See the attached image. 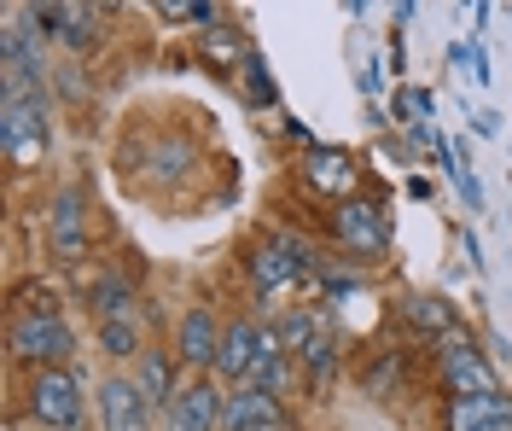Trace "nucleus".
I'll list each match as a JSON object with an SVG mask.
<instances>
[{"label":"nucleus","instance_id":"obj_1","mask_svg":"<svg viewBox=\"0 0 512 431\" xmlns=\"http://www.w3.org/2000/svg\"><path fill=\"white\" fill-rule=\"evenodd\" d=\"M6 350H12V362L41 373V367H64V356L76 350V332L64 327L59 315H12Z\"/></svg>","mask_w":512,"mask_h":431},{"label":"nucleus","instance_id":"obj_2","mask_svg":"<svg viewBox=\"0 0 512 431\" xmlns=\"http://www.w3.org/2000/svg\"><path fill=\"white\" fill-rule=\"evenodd\" d=\"M0 146H6L12 164L47 152V100H41V88H30V94H6V100H0Z\"/></svg>","mask_w":512,"mask_h":431},{"label":"nucleus","instance_id":"obj_3","mask_svg":"<svg viewBox=\"0 0 512 431\" xmlns=\"http://www.w3.org/2000/svg\"><path fill=\"white\" fill-rule=\"evenodd\" d=\"M30 420L53 431H70L82 420V379L70 367H41L30 379Z\"/></svg>","mask_w":512,"mask_h":431},{"label":"nucleus","instance_id":"obj_4","mask_svg":"<svg viewBox=\"0 0 512 431\" xmlns=\"http://www.w3.org/2000/svg\"><path fill=\"white\" fill-rule=\"evenodd\" d=\"M437 367H443V385L454 397H483V391H495V373H489V362L472 350V338H448L443 350H437Z\"/></svg>","mask_w":512,"mask_h":431},{"label":"nucleus","instance_id":"obj_5","mask_svg":"<svg viewBox=\"0 0 512 431\" xmlns=\"http://www.w3.org/2000/svg\"><path fill=\"white\" fill-rule=\"evenodd\" d=\"M99 420H105V431H152V402L140 391V379H105Z\"/></svg>","mask_w":512,"mask_h":431},{"label":"nucleus","instance_id":"obj_6","mask_svg":"<svg viewBox=\"0 0 512 431\" xmlns=\"http://www.w3.org/2000/svg\"><path fill=\"white\" fill-rule=\"evenodd\" d=\"M227 431H286V408L274 391H256V385H239L222 408Z\"/></svg>","mask_w":512,"mask_h":431},{"label":"nucleus","instance_id":"obj_7","mask_svg":"<svg viewBox=\"0 0 512 431\" xmlns=\"http://www.w3.org/2000/svg\"><path fill=\"white\" fill-rule=\"evenodd\" d=\"M222 408H227V397L210 379H192V385H181V397L169 402V431H216L222 426Z\"/></svg>","mask_w":512,"mask_h":431},{"label":"nucleus","instance_id":"obj_8","mask_svg":"<svg viewBox=\"0 0 512 431\" xmlns=\"http://www.w3.org/2000/svg\"><path fill=\"white\" fill-rule=\"evenodd\" d=\"M251 274H256L262 292H280L297 274H309V245H297V239H268L251 257Z\"/></svg>","mask_w":512,"mask_h":431},{"label":"nucleus","instance_id":"obj_9","mask_svg":"<svg viewBox=\"0 0 512 431\" xmlns=\"http://www.w3.org/2000/svg\"><path fill=\"white\" fill-rule=\"evenodd\" d=\"M507 426H512V397H501V391L448 402V431H507Z\"/></svg>","mask_w":512,"mask_h":431},{"label":"nucleus","instance_id":"obj_10","mask_svg":"<svg viewBox=\"0 0 512 431\" xmlns=\"http://www.w3.org/2000/svg\"><path fill=\"white\" fill-rule=\"evenodd\" d=\"M175 356H181L187 367H216V356H222V327H216L210 309H187V315H181Z\"/></svg>","mask_w":512,"mask_h":431},{"label":"nucleus","instance_id":"obj_11","mask_svg":"<svg viewBox=\"0 0 512 431\" xmlns=\"http://www.w3.org/2000/svg\"><path fill=\"white\" fill-rule=\"evenodd\" d=\"M338 239L367 257V251H384L390 245V222H384L379 204H344L338 210Z\"/></svg>","mask_w":512,"mask_h":431},{"label":"nucleus","instance_id":"obj_12","mask_svg":"<svg viewBox=\"0 0 512 431\" xmlns=\"http://www.w3.org/2000/svg\"><path fill=\"white\" fill-rule=\"evenodd\" d=\"M256 356H262V327H256V321H233V327L222 332L216 373H227V379H251Z\"/></svg>","mask_w":512,"mask_h":431},{"label":"nucleus","instance_id":"obj_13","mask_svg":"<svg viewBox=\"0 0 512 431\" xmlns=\"http://www.w3.org/2000/svg\"><path fill=\"white\" fill-rule=\"evenodd\" d=\"M53 251H59V263L82 257V193L76 187H64L53 199Z\"/></svg>","mask_w":512,"mask_h":431},{"label":"nucleus","instance_id":"obj_14","mask_svg":"<svg viewBox=\"0 0 512 431\" xmlns=\"http://www.w3.org/2000/svg\"><path fill=\"white\" fill-rule=\"evenodd\" d=\"M140 391H146V402H163V408L181 397V385H175V367H169V356H158V350H152V356H140Z\"/></svg>","mask_w":512,"mask_h":431},{"label":"nucleus","instance_id":"obj_15","mask_svg":"<svg viewBox=\"0 0 512 431\" xmlns=\"http://www.w3.org/2000/svg\"><path fill=\"white\" fill-rule=\"evenodd\" d=\"M408 321L419 332H431V338H448L454 332V309L443 298H408Z\"/></svg>","mask_w":512,"mask_h":431},{"label":"nucleus","instance_id":"obj_16","mask_svg":"<svg viewBox=\"0 0 512 431\" xmlns=\"http://www.w3.org/2000/svg\"><path fill=\"white\" fill-rule=\"evenodd\" d=\"M309 181L315 187H326V193H344L355 181V169L344 164V152H315V164H309Z\"/></svg>","mask_w":512,"mask_h":431},{"label":"nucleus","instance_id":"obj_17","mask_svg":"<svg viewBox=\"0 0 512 431\" xmlns=\"http://www.w3.org/2000/svg\"><path fill=\"white\" fill-rule=\"evenodd\" d=\"M94 298H99V321H134V292H128V280H99Z\"/></svg>","mask_w":512,"mask_h":431},{"label":"nucleus","instance_id":"obj_18","mask_svg":"<svg viewBox=\"0 0 512 431\" xmlns=\"http://www.w3.org/2000/svg\"><path fill=\"white\" fill-rule=\"evenodd\" d=\"M99 344H105V356L128 362V356H140V327L134 321H99Z\"/></svg>","mask_w":512,"mask_h":431},{"label":"nucleus","instance_id":"obj_19","mask_svg":"<svg viewBox=\"0 0 512 431\" xmlns=\"http://www.w3.org/2000/svg\"><path fill=\"white\" fill-rule=\"evenodd\" d=\"M448 175H454V187H460L466 210H483V187H478V175H472V158H466V146H454V152H448Z\"/></svg>","mask_w":512,"mask_h":431},{"label":"nucleus","instance_id":"obj_20","mask_svg":"<svg viewBox=\"0 0 512 431\" xmlns=\"http://www.w3.org/2000/svg\"><path fill=\"white\" fill-rule=\"evenodd\" d=\"M303 367H309V379H315V385H320V379H332V367H338V344L320 332L315 344L303 350Z\"/></svg>","mask_w":512,"mask_h":431},{"label":"nucleus","instance_id":"obj_21","mask_svg":"<svg viewBox=\"0 0 512 431\" xmlns=\"http://www.w3.org/2000/svg\"><path fill=\"white\" fill-rule=\"evenodd\" d=\"M24 18H30L35 35H64V24H70V6H30Z\"/></svg>","mask_w":512,"mask_h":431},{"label":"nucleus","instance_id":"obj_22","mask_svg":"<svg viewBox=\"0 0 512 431\" xmlns=\"http://www.w3.org/2000/svg\"><path fill=\"white\" fill-rule=\"evenodd\" d=\"M64 41H70V47H88V41H94V12L70 6V24H64Z\"/></svg>","mask_w":512,"mask_h":431},{"label":"nucleus","instance_id":"obj_23","mask_svg":"<svg viewBox=\"0 0 512 431\" xmlns=\"http://www.w3.org/2000/svg\"><path fill=\"white\" fill-rule=\"evenodd\" d=\"M251 76H245V88H251V100H274V88H268V76H262V59H251Z\"/></svg>","mask_w":512,"mask_h":431},{"label":"nucleus","instance_id":"obj_24","mask_svg":"<svg viewBox=\"0 0 512 431\" xmlns=\"http://www.w3.org/2000/svg\"><path fill=\"white\" fill-rule=\"evenodd\" d=\"M507 431H512V426H507Z\"/></svg>","mask_w":512,"mask_h":431}]
</instances>
